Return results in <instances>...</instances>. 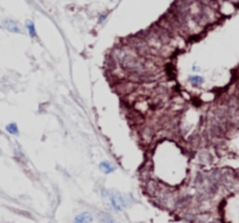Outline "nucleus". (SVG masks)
<instances>
[{
	"label": "nucleus",
	"instance_id": "obj_8",
	"mask_svg": "<svg viewBox=\"0 0 239 223\" xmlns=\"http://www.w3.org/2000/svg\"><path fill=\"white\" fill-rule=\"evenodd\" d=\"M6 130L12 135H19V128H18L16 123H14V122L6 125Z\"/></svg>",
	"mask_w": 239,
	"mask_h": 223
},
{
	"label": "nucleus",
	"instance_id": "obj_9",
	"mask_svg": "<svg viewBox=\"0 0 239 223\" xmlns=\"http://www.w3.org/2000/svg\"><path fill=\"white\" fill-rule=\"evenodd\" d=\"M189 82L195 84V85H198V84H201L203 82V78L199 77V76H191V77H189Z\"/></svg>",
	"mask_w": 239,
	"mask_h": 223
},
{
	"label": "nucleus",
	"instance_id": "obj_10",
	"mask_svg": "<svg viewBox=\"0 0 239 223\" xmlns=\"http://www.w3.org/2000/svg\"><path fill=\"white\" fill-rule=\"evenodd\" d=\"M105 17H106V14L101 15V19H100V21H104V20H105Z\"/></svg>",
	"mask_w": 239,
	"mask_h": 223
},
{
	"label": "nucleus",
	"instance_id": "obj_2",
	"mask_svg": "<svg viewBox=\"0 0 239 223\" xmlns=\"http://www.w3.org/2000/svg\"><path fill=\"white\" fill-rule=\"evenodd\" d=\"M4 25H5V28H6L7 30H10V31H12V33H18V34H20V33L22 31L21 28H20V25H19L16 21H14V20H11V19L5 20Z\"/></svg>",
	"mask_w": 239,
	"mask_h": 223
},
{
	"label": "nucleus",
	"instance_id": "obj_7",
	"mask_svg": "<svg viewBox=\"0 0 239 223\" xmlns=\"http://www.w3.org/2000/svg\"><path fill=\"white\" fill-rule=\"evenodd\" d=\"M26 28H27V30H28L29 35H30V37H36V31H35V25L32 22V21H27V23H26Z\"/></svg>",
	"mask_w": 239,
	"mask_h": 223
},
{
	"label": "nucleus",
	"instance_id": "obj_5",
	"mask_svg": "<svg viewBox=\"0 0 239 223\" xmlns=\"http://www.w3.org/2000/svg\"><path fill=\"white\" fill-rule=\"evenodd\" d=\"M195 222L196 223H211L212 222V217L209 214H198L195 217Z\"/></svg>",
	"mask_w": 239,
	"mask_h": 223
},
{
	"label": "nucleus",
	"instance_id": "obj_1",
	"mask_svg": "<svg viewBox=\"0 0 239 223\" xmlns=\"http://www.w3.org/2000/svg\"><path fill=\"white\" fill-rule=\"evenodd\" d=\"M103 199L105 203L115 211H120L127 206V197L123 196L117 191H104Z\"/></svg>",
	"mask_w": 239,
	"mask_h": 223
},
{
	"label": "nucleus",
	"instance_id": "obj_6",
	"mask_svg": "<svg viewBox=\"0 0 239 223\" xmlns=\"http://www.w3.org/2000/svg\"><path fill=\"white\" fill-rule=\"evenodd\" d=\"M99 221H100V223H119L117 222L115 220H113L112 217L110 215H107V214H100L99 215Z\"/></svg>",
	"mask_w": 239,
	"mask_h": 223
},
{
	"label": "nucleus",
	"instance_id": "obj_4",
	"mask_svg": "<svg viewBox=\"0 0 239 223\" xmlns=\"http://www.w3.org/2000/svg\"><path fill=\"white\" fill-rule=\"evenodd\" d=\"M99 167H100V171H101V172H104L105 174H109V173H112L113 171L115 170V167H114V165H112V164H110L109 162H101V163L99 164Z\"/></svg>",
	"mask_w": 239,
	"mask_h": 223
},
{
	"label": "nucleus",
	"instance_id": "obj_3",
	"mask_svg": "<svg viewBox=\"0 0 239 223\" xmlns=\"http://www.w3.org/2000/svg\"><path fill=\"white\" fill-rule=\"evenodd\" d=\"M93 221V217L90 213H82L78 214L75 219H74V223H91Z\"/></svg>",
	"mask_w": 239,
	"mask_h": 223
},
{
	"label": "nucleus",
	"instance_id": "obj_11",
	"mask_svg": "<svg viewBox=\"0 0 239 223\" xmlns=\"http://www.w3.org/2000/svg\"><path fill=\"white\" fill-rule=\"evenodd\" d=\"M211 223H221V222H211Z\"/></svg>",
	"mask_w": 239,
	"mask_h": 223
}]
</instances>
